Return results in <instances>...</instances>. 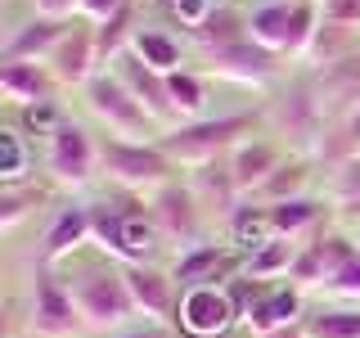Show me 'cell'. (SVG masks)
Returning a JSON list of instances; mask_svg holds the SVG:
<instances>
[{
  "label": "cell",
  "instance_id": "cell-1",
  "mask_svg": "<svg viewBox=\"0 0 360 338\" xmlns=\"http://www.w3.org/2000/svg\"><path fill=\"white\" fill-rule=\"evenodd\" d=\"M59 280L68 284V293H72V302H77V311H82V320H86L90 334L122 330V325L135 315V302L127 293L122 266H112V262H82V266H72Z\"/></svg>",
  "mask_w": 360,
  "mask_h": 338
},
{
  "label": "cell",
  "instance_id": "cell-2",
  "mask_svg": "<svg viewBox=\"0 0 360 338\" xmlns=\"http://www.w3.org/2000/svg\"><path fill=\"white\" fill-rule=\"evenodd\" d=\"M266 122L275 127V135H284V144L297 158H315L320 140L333 127V113H329V104H324V90H320V82H315V73L292 77V82L284 86V95L266 108Z\"/></svg>",
  "mask_w": 360,
  "mask_h": 338
},
{
  "label": "cell",
  "instance_id": "cell-3",
  "mask_svg": "<svg viewBox=\"0 0 360 338\" xmlns=\"http://www.w3.org/2000/svg\"><path fill=\"white\" fill-rule=\"evenodd\" d=\"M257 127V113H225V118H194L180 122L167 135H158V149L172 158L176 167H198V163H217L248 140V131Z\"/></svg>",
  "mask_w": 360,
  "mask_h": 338
},
{
  "label": "cell",
  "instance_id": "cell-4",
  "mask_svg": "<svg viewBox=\"0 0 360 338\" xmlns=\"http://www.w3.org/2000/svg\"><path fill=\"white\" fill-rule=\"evenodd\" d=\"M99 172L127 194H153L167 180H176V163L158 149V140L135 144L108 135V140H99Z\"/></svg>",
  "mask_w": 360,
  "mask_h": 338
},
{
  "label": "cell",
  "instance_id": "cell-5",
  "mask_svg": "<svg viewBox=\"0 0 360 338\" xmlns=\"http://www.w3.org/2000/svg\"><path fill=\"white\" fill-rule=\"evenodd\" d=\"M320 27V0H266L248 14V37L270 54H307Z\"/></svg>",
  "mask_w": 360,
  "mask_h": 338
},
{
  "label": "cell",
  "instance_id": "cell-6",
  "mask_svg": "<svg viewBox=\"0 0 360 338\" xmlns=\"http://www.w3.org/2000/svg\"><path fill=\"white\" fill-rule=\"evenodd\" d=\"M90 239L104 248V253L122 257V266L149 262L158 248H162V234H158L149 208H108V203L90 208Z\"/></svg>",
  "mask_w": 360,
  "mask_h": 338
},
{
  "label": "cell",
  "instance_id": "cell-7",
  "mask_svg": "<svg viewBox=\"0 0 360 338\" xmlns=\"http://www.w3.org/2000/svg\"><path fill=\"white\" fill-rule=\"evenodd\" d=\"M86 104L108 127V135H117V140H135V144L158 140V122L149 118V108H144L127 90V82H122L117 73H108V68L86 82Z\"/></svg>",
  "mask_w": 360,
  "mask_h": 338
},
{
  "label": "cell",
  "instance_id": "cell-8",
  "mask_svg": "<svg viewBox=\"0 0 360 338\" xmlns=\"http://www.w3.org/2000/svg\"><path fill=\"white\" fill-rule=\"evenodd\" d=\"M149 217L158 225V234H162V244H176L180 253L202 244V208L194 189H189V180H167L162 189H153Z\"/></svg>",
  "mask_w": 360,
  "mask_h": 338
},
{
  "label": "cell",
  "instance_id": "cell-9",
  "mask_svg": "<svg viewBox=\"0 0 360 338\" xmlns=\"http://www.w3.org/2000/svg\"><path fill=\"white\" fill-rule=\"evenodd\" d=\"M32 330L41 338H82V334H90L82 311H77V302H72V293H68V284L50 266H41L37 280H32Z\"/></svg>",
  "mask_w": 360,
  "mask_h": 338
},
{
  "label": "cell",
  "instance_id": "cell-10",
  "mask_svg": "<svg viewBox=\"0 0 360 338\" xmlns=\"http://www.w3.org/2000/svg\"><path fill=\"white\" fill-rule=\"evenodd\" d=\"M99 167V144L86 135V127L77 122H59L50 135H45V172H50L59 185H86Z\"/></svg>",
  "mask_w": 360,
  "mask_h": 338
},
{
  "label": "cell",
  "instance_id": "cell-11",
  "mask_svg": "<svg viewBox=\"0 0 360 338\" xmlns=\"http://www.w3.org/2000/svg\"><path fill=\"white\" fill-rule=\"evenodd\" d=\"M176 325L189 338H221L239 325V311L230 302L225 284H198V289H180V307H176Z\"/></svg>",
  "mask_w": 360,
  "mask_h": 338
},
{
  "label": "cell",
  "instance_id": "cell-12",
  "mask_svg": "<svg viewBox=\"0 0 360 338\" xmlns=\"http://www.w3.org/2000/svg\"><path fill=\"white\" fill-rule=\"evenodd\" d=\"M122 280H127V293L135 302V315H144V325H167L176 320L180 293L172 270H158L153 262H127L122 266Z\"/></svg>",
  "mask_w": 360,
  "mask_h": 338
},
{
  "label": "cell",
  "instance_id": "cell-13",
  "mask_svg": "<svg viewBox=\"0 0 360 338\" xmlns=\"http://www.w3.org/2000/svg\"><path fill=\"white\" fill-rule=\"evenodd\" d=\"M207 54V68L230 82H243V86H266L279 77V54H270L266 45H257L252 37L243 41H230V45H217V50H202Z\"/></svg>",
  "mask_w": 360,
  "mask_h": 338
},
{
  "label": "cell",
  "instance_id": "cell-14",
  "mask_svg": "<svg viewBox=\"0 0 360 338\" xmlns=\"http://www.w3.org/2000/svg\"><path fill=\"white\" fill-rule=\"evenodd\" d=\"M112 73L127 82V90L135 99H140L144 108H149V118L162 127V122H176L180 113H176V104H172V90H167V77L162 73H153L144 59H135L131 50H122L117 59H112Z\"/></svg>",
  "mask_w": 360,
  "mask_h": 338
},
{
  "label": "cell",
  "instance_id": "cell-15",
  "mask_svg": "<svg viewBox=\"0 0 360 338\" xmlns=\"http://www.w3.org/2000/svg\"><path fill=\"white\" fill-rule=\"evenodd\" d=\"M45 68H50L54 82H63V86H86L90 77H95V68H99L95 23H72L68 37L50 50V63H45Z\"/></svg>",
  "mask_w": 360,
  "mask_h": 338
},
{
  "label": "cell",
  "instance_id": "cell-16",
  "mask_svg": "<svg viewBox=\"0 0 360 338\" xmlns=\"http://www.w3.org/2000/svg\"><path fill=\"white\" fill-rule=\"evenodd\" d=\"M225 270H243V257L225 244H198L172 262V280L180 289H198V284H230Z\"/></svg>",
  "mask_w": 360,
  "mask_h": 338
},
{
  "label": "cell",
  "instance_id": "cell-17",
  "mask_svg": "<svg viewBox=\"0 0 360 338\" xmlns=\"http://www.w3.org/2000/svg\"><path fill=\"white\" fill-rule=\"evenodd\" d=\"M185 180H189V189H194V199H198L202 212H217V217H225V221L239 212L243 194H239V185H234V172H230V163H225V158L189 167Z\"/></svg>",
  "mask_w": 360,
  "mask_h": 338
},
{
  "label": "cell",
  "instance_id": "cell-18",
  "mask_svg": "<svg viewBox=\"0 0 360 338\" xmlns=\"http://www.w3.org/2000/svg\"><path fill=\"white\" fill-rule=\"evenodd\" d=\"M307 320V293L292 289V284H279V289H266L262 298L248 307V315L239 325H248L257 338L270 334V330H284V325H302Z\"/></svg>",
  "mask_w": 360,
  "mask_h": 338
},
{
  "label": "cell",
  "instance_id": "cell-19",
  "mask_svg": "<svg viewBox=\"0 0 360 338\" xmlns=\"http://www.w3.org/2000/svg\"><path fill=\"white\" fill-rule=\"evenodd\" d=\"M284 158H288V154L279 149V144H270V140H243V144H234V149L225 154V163H230V172H234L239 194L252 199L257 189L270 180V172L284 163Z\"/></svg>",
  "mask_w": 360,
  "mask_h": 338
},
{
  "label": "cell",
  "instance_id": "cell-20",
  "mask_svg": "<svg viewBox=\"0 0 360 338\" xmlns=\"http://www.w3.org/2000/svg\"><path fill=\"white\" fill-rule=\"evenodd\" d=\"M54 73L37 59H0V95L18 99L22 108L27 104H45L54 95Z\"/></svg>",
  "mask_w": 360,
  "mask_h": 338
},
{
  "label": "cell",
  "instance_id": "cell-21",
  "mask_svg": "<svg viewBox=\"0 0 360 338\" xmlns=\"http://www.w3.org/2000/svg\"><path fill=\"white\" fill-rule=\"evenodd\" d=\"M86 239H90V208L86 203H68V208L54 212L50 230L41 239V266H54L63 257H72Z\"/></svg>",
  "mask_w": 360,
  "mask_h": 338
},
{
  "label": "cell",
  "instance_id": "cell-22",
  "mask_svg": "<svg viewBox=\"0 0 360 338\" xmlns=\"http://www.w3.org/2000/svg\"><path fill=\"white\" fill-rule=\"evenodd\" d=\"M302 253V239H288V234H270L266 244H257L252 253H243V280H257V284H266V280H288L292 262H297Z\"/></svg>",
  "mask_w": 360,
  "mask_h": 338
},
{
  "label": "cell",
  "instance_id": "cell-23",
  "mask_svg": "<svg viewBox=\"0 0 360 338\" xmlns=\"http://www.w3.org/2000/svg\"><path fill=\"white\" fill-rule=\"evenodd\" d=\"M324 199H288V203H275L270 208V225H275V234H288V239H302L307 244L311 234H320V221H324Z\"/></svg>",
  "mask_w": 360,
  "mask_h": 338
},
{
  "label": "cell",
  "instance_id": "cell-24",
  "mask_svg": "<svg viewBox=\"0 0 360 338\" xmlns=\"http://www.w3.org/2000/svg\"><path fill=\"white\" fill-rule=\"evenodd\" d=\"M68 27H72V18L59 23V18H41L37 14L32 23H22V32L5 45L0 59H50V50L68 37Z\"/></svg>",
  "mask_w": 360,
  "mask_h": 338
},
{
  "label": "cell",
  "instance_id": "cell-25",
  "mask_svg": "<svg viewBox=\"0 0 360 338\" xmlns=\"http://www.w3.org/2000/svg\"><path fill=\"white\" fill-rule=\"evenodd\" d=\"M311 185V158H284V163L270 172V180L257 189L248 203H262V208H275V203H288V199H302Z\"/></svg>",
  "mask_w": 360,
  "mask_h": 338
},
{
  "label": "cell",
  "instance_id": "cell-26",
  "mask_svg": "<svg viewBox=\"0 0 360 338\" xmlns=\"http://www.w3.org/2000/svg\"><path fill=\"white\" fill-rule=\"evenodd\" d=\"M127 50L135 54V59H144V63L153 68V73H162V77L180 68V45L167 37V32H158V27H140V32L131 37Z\"/></svg>",
  "mask_w": 360,
  "mask_h": 338
},
{
  "label": "cell",
  "instance_id": "cell-27",
  "mask_svg": "<svg viewBox=\"0 0 360 338\" xmlns=\"http://www.w3.org/2000/svg\"><path fill=\"white\" fill-rule=\"evenodd\" d=\"M135 32H140V27H135V5H131V0L112 18L95 23V54H99V63H112V59H117V54L131 45Z\"/></svg>",
  "mask_w": 360,
  "mask_h": 338
},
{
  "label": "cell",
  "instance_id": "cell-28",
  "mask_svg": "<svg viewBox=\"0 0 360 338\" xmlns=\"http://www.w3.org/2000/svg\"><path fill=\"white\" fill-rule=\"evenodd\" d=\"M302 330L307 338H360V307H315Z\"/></svg>",
  "mask_w": 360,
  "mask_h": 338
},
{
  "label": "cell",
  "instance_id": "cell-29",
  "mask_svg": "<svg viewBox=\"0 0 360 338\" xmlns=\"http://www.w3.org/2000/svg\"><path fill=\"white\" fill-rule=\"evenodd\" d=\"M230 234L234 244L243 248V253H252L257 244H266L270 234H275V225H270V208H262V203H239V212L230 217Z\"/></svg>",
  "mask_w": 360,
  "mask_h": 338
},
{
  "label": "cell",
  "instance_id": "cell-30",
  "mask_svg": "<svg viewBox=\"0 0 360 338\" xmlns=\"http://www.w3.org/2000/svg\"><path fill=\"white\" fill-rule=\"evenodd\" d=\"M167 90H172V104L180 113V122H194L202 113V77L185 73V68H176V73H167Z\"/></svg>",
  "mask_w": 360,
  "mask_h": 338
},
{
  "label": "cell",
  "instance_id": "cell-31",
  "mask_svg": "<svg viewBox=\"0 0 360 338\" xmlns=\"http://www.w3.org/2000/svg\"><path fill=\"white\" fill-rule=\"evenodd\" d=\"M329 203H333V208L360 203V154H352L342 167L329 172Z\"/></svg>",
  "mask_w": 360,
  "mask_h": 338
},
{
  "label": "cell",
  "instance_id": "cell-32",
  "mask_svg": "<svg viewBox=\"0 0 360 338\" xmlns=\"http://www.w3.org/2000/svg\"><path fill=\"white\" fill-rule=\"evenodd\" d=\"M22 172H27V144L22 135L0 127V180H18Z\"/></svg>",
  "mask_w": 360,
  "mask_h": 338
},
{
  "label": "cell",
  "instance_id": "cell-33",
  "mask_svg": "<svg viewBox=\"0 0 360 338\" xmlns=\"http://www.w3.org/2000/svg\"><path fill=\"white\" fill-rule=\"evenodd\" d=\"M320 293H324V298H338V302H360V257H356L352 266L338 270V275H333Z\"/></svg>",
  "mask_w": 360,
  "mask_h": 338
},
{
  "label": "cell",
  "instance_id": "cell-34",
  "mask_svg": "<svg viewBox=\"0 0 360 338\" xmlns=\"http://www.w3.org/2000/svg\"><path fill=\"white\" fill-rule=\"evenodd\" d=\"M320 14L338 27H360V0H320Z\"/></svg>",
  "mask_w": 360,
  "mask_h": 338
},
{
  "label": "cell",
  "instance_id": "cell-35",
  "mask_svg": "<svg viewBox=\"0 0 360 338\" xmlns=\"http://www.w3.org/2000/svg\"><path fill=\"white\" fill-rule=\"evenodd\" d=\"M32 194H9V189H0V230H9V225H18L22 217L32 212Z\"/></svg>",
  "mask_w": 360,
  "mask_h": 338
},
{
  "label": "cell",
  "instance_id": "cell-36",
  "mask_svg": "<svg viewBox=\"0 0 360 338\" xmlns=\"http://www.w3.org/2000/svg\"><path fill=\"white\" fill-rule=\"evenodd\" d=\"M22 118H27V127L32 131H41V135H50L54 127H59V108H54V99H45V104H27V113H22Z\"/></svg>",
  "mask_w": 360,
  "mask_h": 338
},
{
  "label": "cell",
  "instance_id": "cell-37",
  "mask_svg": "<svg viewBox=\"0 0 360 338\" xmlns=\"http://www.w3.org/2000/svg\"><path fill=\"white\" fill-rule=\"evenodd\" d=\"M37 14H41V18H59V23H68L72 14H82V0H37Z\"/></svg>",
  "mask_w": 360,
  "mask_h": 338
},
{
  "label": "cell",
  "instance_id": "cell-38",
  "mask_svg": "<svg viewBox=\"0 0 360 338\" xmlns=\"http://www.w3.org/2000/svg\"><path fill=\"white\" fill-rule=\"evenodd\" d=\"M122 5H127V0H82V14H86L90 23H104V18L117 14Z\"/></svg>",
  "mask_w": 360,
  "mask_h": 338
},
{
  "label": "cell",
  "instance_id": "cell-39",
  "mask_svg": "<svg viewBox=\"0 0 360 338\" xmlns=\"http://www.w3.org/2000/svg\"><path fill=\"white\" fill-rule=\"evenodd\" d=\"M117 338H167V325H135V330H122Z\"/></svg>",
  "mask_w": 360,
  "mask_h": 338
},
{
  "label": "cell",
  "instance_id": "cell-40",
  "mask_svg": "<svg viewBox=\"0 0 360 338\" xmlns=\"http://www.w3.org/2000/svg\"><path fill=\"white\" fill-rule=\"evenodd\" d=\"M9 334H14V307L5 302V307H0V338H9Z\"/></svg>",
  "mask_w": 360,
  "mask_h": 338
},
{
  "label": "cell",
  "instance_id": "cell-41",
  "mask_svg": "<svg viewBox=\"0 0 360 338\" xmlns=\"http://www.w3.org/2000/svg\"><path fill=\"white\" fill-rule=\"evenodd\" d=\"M262 338H307V330H302V325H284V330H270Z\"/></svg>",
  "mask_w": 360,
  "mask_h": 338
}]
</instances>
